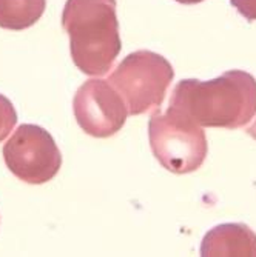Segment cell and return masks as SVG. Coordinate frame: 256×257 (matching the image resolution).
<instances>
[{"instance_id": "3", "label": "cell", "mask_w": 256, "mask_h": 257, "mask_svg": "<svg viewBox=\"0 0 256 257\" xmlns=\"http://www.w3.org/2000/svg\"><path fill=\"white\" fill-rule=\"evenodd\" d=\"M148 139L156 160L173 174L199 170L207 157L208 145L202 126L172 106L151 115Z\"/></svg>"}, {"instance_id": "6", "label": "cell", "mask_w": 256, "mask_h": 257, "mask_svg": "<svg viewBox=\"0 0 256 257\" xmlns=\"http://www.w3.org/2000/svg\"><path fill=\"white\" fill-rule=\"evenodd\" d=\"M79 126L93 137H111L127 122L128 109L108 80L90 79L82 83L73 100Z\"/></svg>"}, {"instance_id": "5", "label": "cell", "mask_w": 256, "mask_h": 257, "mask_svg": "<svg viewBox=\"0 0 256 257\" xmlns=\"http://www.w3.org/2000/svg\"><path fill=\"white\" fill-rule=\"evenodd\" d=\"M8 170L20 180L42 185L62 167V154L53 136L37 125H20L4 147Z\"/></svg>"}, {"instance_id": "10", "label": "cell", "mask_w": 256, "mask_h": 257, "mask_svg": "<svg viewBox=\"0 0 256 257\" xmlns=\"http://www.w3.org/2000/svg\"><path fill=\"white\" fill-rule=\"evenodd\" d=\"M230 4L248 22L256 20V0H230Z\"/></svg>"}, {"instance_id": "7", "label": "cell", "mask_w": 256, "mask_h": 257, "mask_svg": "<svg viewBox=\"0 0 256 257\" xmlns=\"http://www.w3.org/2000/svg\"><path fill=\"white\" fill-rule=\"evenodd\" d=\"M201 255H254L256 234L244 223L218 225L205 234L201 243Z\"/></svg>"}, {"instance_id": "1", "label": "cell", "mask_w": 256, "mask_h": 257, "mask_svg": "<svg viewBox=\"0 0 256 257\" xmlns=\"http://www.w3.org/2000/svg\"><path fill=\"white\" fill-rule=\"evenodd\" d=\"M168 106L199 126L241 128L256 114V79L241 69H230L207 82L185 79L175 86Z\"/></svg>"}, {"instance_id": "8", "label": "cell", "mask_w": 256, "mask_h": 257, "mask_svg": "<svg viewBox=\"0 0 256 257\" xmlns=\"http://www.w3.org/2000/svg\"><path fill=\"white\" fill-rule=\"evenodd\" d=\"M46 0H0V28L22 31L45 13Z\"/></svg>"}, {"instance_id": "12", "label": "cell", "mask_w": 256, "mask_h": 257, "mask_svg": "<svg viewBox=\"0 0 256 257\" xmlns=\"http://www.w3.org/2000/svg\"><path fill=\"white\" fill-rule=\"evenodd\" d=\"M179 4H184V5H196V4H201L204 0H176Z\"/></svg>"}, {"instance_id": "11", "label": "cell", "mask_w": 256, "mask_h": 257, "mask_svg": "<svg viewBox=\"0 0 256 257\" xmlns=\"http://www.w3.org/2000/svg\"><path fill=\"white\" fill-rule=\"evenodd\" d=\"M247 134L256 140V120H254V123H253V125H250V126L247 128Z\"/></svg>"}, {"instance_id": "9", "label": "cell", "mask_w": 256, "mask_h": 257, "mask_svg": "<svg viewBox=\"0 0 256 257\" xmlns=\"http://www.w3.org/2000/svg\"><path fill=\"white\" fill-rule=\"evenodd\" d=\"M17 123V112L8 97L0 94V142L8 137Z\"/></svg>"}, {"instance_id": "4", "label": "cell", "mask_w": 256, "mask_h": 257, "mask_svg": "<svg viewBox=\"0 0 256 257\" xmlns=\"http://www.w3.org/2000/svg\"><path fill=\"white\" fill-rule=\"evenodd\" d=\"M173 77V66L164 56L141 50L116 66L108 82L124 99L128 114L141 115L162 105Z\"/></svg>"}, {"instance_id": "2", "label": "cell", "mask_w": 256, "mask_h": 257, "mask_svg": "<svg viewBox=\"0 0 256 257\" xmlns=\"http://www.w3.org/2000/svg\"><path fill=\"white\" fill-rule=\"evenodd\" d=\"M62 27L80 71L87 76L107 74L122 48L116 0H66Z\"/></svg>"}]
</instances>
